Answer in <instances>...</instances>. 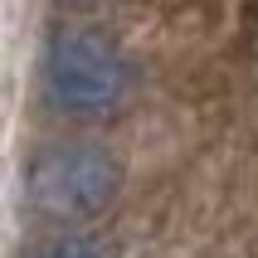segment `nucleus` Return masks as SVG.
Returning a JSON list of instances; mask_svg holds the SVG:
<instances>
[{
  "instance_id": "7ed1b4c3",
  "label": "nucleus",
  "mask_w": 258,
  "mask_h": 258,
  "mask_svg": "<svg viewBox=\"0 0 258 258\" xmlns=\"http://www.w3.org/2000/svg\"><path fill=\"white\" fill-rule=\"evenodd\" d=\"M34 258H107V253H102L93 239H78V234H73V239H58V244L39 248Z\"/></svg>"
},
{
  "instance_id": "f257e3e1",
  "label": "nucleus",
  "mask_w": 258,
  "mask_h": 258,
  "mask_svg": "<svg viewBox=\"0 0 258 258\" xmlns=\"http://www.w3.org/2000/svg\"><path fill=\"white\" fill-rule=\"evenodd\" d=\"M132 73L112 44L93 29H63L49 44V93L73 117H107L122 107Z\"/></svg>"
},
{
  "instance_id": "f03ea898",
  "label": "nucleus",
  "mask_w": 258,
  "mask_h": 258,
  "mask_svg": "<svg viewBox=\"0 0 258 258\" xmlns=\"http://www.w3.org/2000/svg\"><path fill=\"white\" fill-rule=\"evenodd\" d=\"M122 166L102 146H54L29 166V200L54 219H93L117 200Z\"/></svg>"
}]
</instances>
